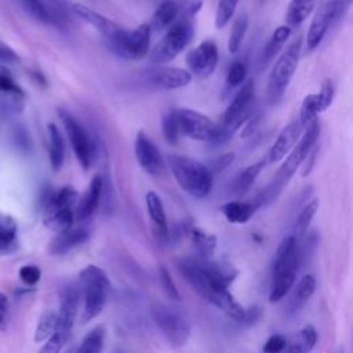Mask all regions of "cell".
<instances>
[{"label": "cell", "mask_w": 353, "mask_h": 353, "mask_svg": "<svg viewBox=\"0 0 353 353\" xmlns=\"http://www.w3.org/2000/svg\"><path fill=\"white\" fill-rule=\"evenodd\" d=\"M319 135H320V123L316 119L303 130L299 138V142H296L295 146L291 149V152L283 159L284 161L280 165L279 171L274 174L270 183L252 201L256 210L262 205L270 204L273 200L279 197L281 190L291 181L294 174L298 171V168L303 164L309 152L313 149L314 145H317Z\"/></svg>", "instance_id": "cell-1"}, {"label": "cell", "mask_w": 353, "mask_h": 353, "mask_svg": "<svg viewBox=\"0 0 353 353\" xmlns=\"http://www.w3.org/2000/svg\"><path fill=\"white\" fill-rule=\"evenodd\" d=\"M179 270L190 287L207 302L212 303L236 321L244 320L245 309L234 299L229 290H219L211 283L200 256L182 259L179 262Z\"/></svg>", "instance_id": "cell-2"}, {"label": "cell", "mask_w": 353, "mask_h": 353, "mask_svg": "<svg viewBox=\"0 0 353 353\" xmlns=\"http://www.w3.org/2000/svg\"><path fill=\"white\" fill-rule=\"evenodd\" d=\"M299 263L298 243L294 236L285 237L277 247L272 266V283L269 302L276 303L292 288Z\"/></svg>", "instance_id": "cell-3"}, {"label": "cell", "mask_w": 353, "mask_h": 353, "mask_svg": "<svg viewBox=\"0 0 353 353\" xmlns=\"http://www.w3.org/2000/svg\"><path fill=\"white\" fill-rule=\"evenodd\" d=\"M167 164L178 185L190 196L204 199L211 193L212 172L205 164L175 153L167 154Z\"/></svg>", "instance_id": "cell-4"}, {"label": "cell", "mask_w": 353, "mask_h": 353, "mask_svg": "<svg viewBox=\"0 0 353 353\" xmlns=\"http://www.w3.org/2000/svg\"><path fill=\"white\" fill-rule=\"evenodd\" d=\"M79 276L80 294L84 299L81 321L88 323L103 310L110 291V280L106 272L97 265H87Z\"/></svg>", "instance_id": "cell-5"}, {"label": "cell", "mask_w": 353, "mask_h": 353, "mask_svg": "<svg viewBox=\"0 0 353 353\" xmlns=\"http://www.w3.org/2000/svg\"><path fill=\"white\" fill-rule=\"evenodd\" d=\"M255 99V87L252 80H247L237 91L230 105L226 108L218 124V135L215 143H223L228 141L237 128H240L252 116Z\"/></svg>", "instance_id": "cell-6"}, {"label": "cell", "mask_w": 353, "mask_h": 353, "mask_svg": "<svg viewBox=\"0 0 353 353\" xmlns=\"http://www.w3.org/2000/svg\"><path fill=\"white\" fill-rule=\"evenodd\" d=\"M77 199V190L70 185L52 192L44 203L43 223L58 233L70 229L74 222V207Z\"/></svg>", "instance_id": "cell-7"}, {"label": "cell", "mask_w": 353, "mask_h": 353, "mask_svg": "<svg viewBox=\"0 0 353 353\" xmlns=\"http://www.w3.org/2000/svg\"><path fill=\"white\" fill-rule=\"evenodd\" d=\"M194 29L192 18L178 17L171 26L167 28L165 34L149 51V58L153 63L161 65L172 61L190 43Z\"/></svg>", "instance_id": "cell-8"}, {"label": "cell", "mask_w": 353, "mask_h": 353, "mask_svg": "<svg viewBox=\"0 0 353 353\" xmlns=\"http://www.w3.org/2000/svg\"><path fill=\"white\" fill-rule=\"evenodd\" d=\"M301 47L302 37L298 36L288 44V47L280 54V57L273 63L268 84V99L270 103L279 102L291 79L294 77L299 62Z\"/></svg>", "instance_id": "cell-9"}, {"label": "cell", "mask_w": 353, "mask_h": 353, "mask_svg": "<svg viewBox=\"0 0 353 353\" xmlns=\"http://www.w3.org/2000/svg\"><path fill=\"white\" fill-rule=\"evenodd\" d=\"M150 37L152 29L149 23H141L132 30L123 29L114 40L108 41L106 44L109 50L120 58L128 61H138L149 54Z\"/></svg>", "instance_id": "cell-10"}, {"label": "cell", "mask_w": 353, "mask_h": 353, "mask_svg": "<svg viewBox=\"0 0 353 353\" xmlns=\"http://www.w3.org/2000/svg\"><path fill=\"white\" fill-rule=\"evenodd\" d=\"M179 125V132L200 142H215L218 124L208 116L188 108L174 109Z\"/></svg>", "instance_id": "cell-11"}, {"label": "cell", "mask_w": 353, "mask_h": 353, "mask_svg": "<svg viewBox=\"0 0 353 353\" xmlns=\"http://www.w3.org/2000/svg\"><path fill=\"white\" fill-rule=\"evenodd\" d=\"M58 113L79 164L81 165L83 170H88L91 167L92 153H94V148H92L88 132L69 112L59 109Z\"/></svg>", "instance_id": "cell-12"}, {"label": "cell", "mask_w": 353, "mask_h": 353, "mask_svg": "<svg viewBox=\"0 0 353 353\" xmlns=\"http://www.w3.org/2000/svg\"><path fill=\"white\" fill-rule=\"evenodd\" d=\"M152 314L156 324L172 346L179 347L188 342L190 328L186 320L178 312H174L164 305H156L152 309Z\"/></svg>", "instance_id": "cell-13"}, {"label": "cell", "mask_w": 353, "mask_h": 353, "mask_svg": "<svg viewBox=\"0 0 353 353\" xmlns=\"http://www.w3.org/2000/svg\"><path fill=\"white\" fill-rule=\"evenodd\" d=\"M80 301V288L77 284L70 283L63 287L61 294V305L57 313V325L55 334L66 342L70 336Z\"/></svg>", "instance_id": "cell-14"}, {"label": "cell", "mask_w": 353, "mask_h": 353, "mask_svg": "<svg viewBox=\"0 0 353 353\" xmlns=\"http://www.w3.org/2000/svg\"><path fill=\"white\" fill-rule=\"evenodd\" d=\"M186 65L192 77L205 79L211 76L218 65V47L215 41L207 39L192 48L186 55Z\"/></svg>", "instance_id": "cell-15"}, {"label": "cell", "mask_w": 353, "mask_h": 353, "mask_svg": "<svg viewBox=\"0 0 353 353\" xmlns=\"http://www.w3.org/2000/svg\"><path fill=\"white\" fill-rule=\"evenodd\" d=\"M134 153L141 168L153 176H159L165 170V161L159 148L152 142L145 131H138L134 141Z\"/></svg>", "instance_id": "cell-16"}, {"label": "cell", "mask_w": 353, "mask_h": 353, "mask_svg": "<svg viewBox=\"0 0 353 353\" xmlns=\"http://www.w3.org/2000/svg\"><path fill=\"white\" fill-rule=\"evenodd\" d=\"M303 130L305 128L301 124V121L298 120V117L295 120L290 121L280 131V134L277 135V138L274 139L272 146L269 148V152H268V156L265 160L268 163H277V161L283 160L291 152V149L295 146V143L301 138Z\"/></svg>", "instance_id": "cell-17"}, {"label": "cell", "mask_w": 353, "mask_h": 353, "mask_svg": "<svg viewBox=\"0 0 353 353\" xmlns=\"http://www.w3.org/2000/svg\"><path fill=\"white\" fill-rule=\"evenodd\" d=\"M146 81L153 88L159 90H176L190 84L192 74L182 68H160L148 70Z\"/></svg>", "instance_id": "cell-18"}, {"label": "cell", "mask_w": 353, "mask_h": 353, "mask_svg": "<svg viewBox=\"0 0 353 353\" xmlns=\"http://www.w3.org/2000/svg\"><path fill=\"white\" fill-rule=\"evenodd\" d=\"M72 11L83 21H85L87 23H90L91 26H94L108 41L114 40L124 28H121L120 25H117L114 21L106 18L105 15L99 14L98 11L81 4V3H74L72 4Z\"/></svg>", "instance_id": "cell-19"}, {"label": "cell", "mask_w": 353, "mask_h": 353, "mask_svg": "<svg viewBox=\"0 0 353 353\" xmlns=\"http://www.w3.org/2000/svg\"><path fill=\"white\" fill-rule=\"evenodd\" d=\"M103 190V179L101 175H94L85 193L77 200L74 207V219L83 221L90 218L98 208Z\"/></svg>", "instance_id": "cell-20"}, {"label": "cell", "mask_w": 353, "mask_h": 353, "mask_svg": "<svg viewBox=\"0 0 353 353\" xmlns=\"http://www.w3.org/2000/svg\"><path fill=\"white\" fill-rule=\"evenodd\" d=\"M331 25H332V10H331V1L328 0L319 8V11L312 19V23L306 34L307 50H314L321 43V40L324 39Z\"/></svg>", "instance_id": "cell-21"}, {"label": "cell", "mask_w": 353, "mask_h": 353, "mask_svg": "<svg viewBox=\"0 0 353 353\" xmlns=\"http://www.w3.org/2000/svg\"><path fill=\"white\" fill-rule=\"evenodd\" d=\"M90 239V232L85 228H74L68 229L65 232L58 233L50 243L48 251L52 255H65L70 250L84 244Z\"/></svg>", "instance_id": "cell-22"}, {"label": "cell", "mask_w": 353, "mask_h": 353, "mask_svg": "<svg viewBox=\"0 0 353 353\" xmlns=\"http://www.w3.org/2000/svg\"><path fill=\"white\" fill-rule=\"evenodd\" d=\"M146 201V208L149 218L152 221V225L154 228V233L159 239H165L168 233V226H167V218H165V211L161 203V199L156 192H148L145 196Z\"/></svg>", "instance_id": "cell-23"}, {"label": "cell", "mask_w": 353, "mask_h": 353, "mask_svg": "<svg viewBox=\"0 0 353 353\" xmlns=\"http://www.w3.org/2000/svg\"><path fill=\"white\" fill-rule=\"evenodd\" d=\"M179 17V6L175 0H164L159 4L156 11L153 12L149 26L152 30L160 32L167 29L174 23V21Z\"/></svg>", "instance_id": "cell-24"}, {"label": "cell", "mask_w": 353, "mask_h": 353, "mask_svg": "<svg viewBox=\"0 0 353 353\" xmlns=\"http://www.w3.org/2000/svg\"><path fill=\"white\" fill-rule=\"evenodd\" d=\"M291 32H292V29L287 25H280L273 30L266 46L263 47L262 61H261L262 66H268L276 58V55L281 51V48L287 43V40L290 39Z\"/></svg>", "instance_id": "cell-25"}, {"label": "cell", "mask_w": 353, "mask_h": 353, "mask_svg": "<svg viewBox=\"0 0 353 353\" xmlns=\"http://www.w3.org/2000/svg\"><path fill=\"white\" fill-rule=\"evenodd\" d=\"M48 159L51 168L54 171H59L65 161V142L54 123L48 124Z\"/></svg>", "instance_id": "cell-26"}, {"label": "cell", "mask_w": 353, "mask_h": 353, "mask_svg": "<svg viewBox=\"0 0 353 353\" xmlns=\"http://www.w3.org/2000/svg\"><path fill=\"white\" fill-rule=\"evenodd\" d=\"M256 207L252 201H228L221 205V212L230 223H245L255 214Z\"/></svg>", "instance_id": "cell-27"}, {"label": "cell", "mask_w": 353, "mask_h": 353, "mask_svg": "<svg viewBox=\"0 0 353 353\" xmlns=\"http://www.w3.org/2000/svg\"><path fill=\"white\" fill-rule=\"evenodd\" d=\"M265 164H266V160L262 159V160L245 167L244 170H241L230 185L232 194L240 196V194L247 193L250 190V188L252 186L254 181L256 179V176L259 175V172L262 171V168L265 167Z\"/></svg>", "instance_id": "cell-28"}, {"label": "cell", "mask_w": 353, "mask_h": 353, "mask_svg": "<svg viewBox=\"0 0 353 353\" xmlns=\"http://www.w3.org/2000/svg\"><path fill=\"white\" fill-rule=\"evenodd\" d=\"M317 0H291L285 11V25L291 29L301 25L314 10Z\"/></svg>", "instance_id": "cell-29"}, {"label": "cell", "mask_w": 353, "mask_h": 353, "mask_svg": "<svg viewBox=\"0 0 353 353\" xmlns=\"http://www.w3.org/2000/svg\"><path fill=\"white\" fill-rule=\"evenodd\" d=\"M18 225L8 214H0V252H10L17 245Z\"/></svg>", "instance_id": "cell-30"}, {"label": "cell", "mask_w": 353, "mask_h": 353, "mask_svg": "<svg viewBox=\"0 0 353 353\" xmlns=\"http://www.w3.org/2000/svg\"><path fill=\"white\" fill-rule=\"evenodd\" d=\"M190 239L200 258H210L216 248V237L200 228H193L190 232Z\"/></svg>", "instance_id": "cell-31"}, {"label": "cell", "mask_w": 353, "mask_h": 353, "mask_svg": "<svg viewBox=\"0 0 353 353\" xmlns=\"http://www.w3.org/2000/svg\"><path fill=\"white\" fill-rule=\"evenodd\" d=\"M105 343V327H94L81 341L74 353H102Z\"/></svg>", "instance_id": "cell-32"}, {"label": "cell", "mask_w": 353, "mask_h": 353, "mask_svg": "<svg viewBox=\"0 0 353 353\" xmlns=\"http://www.w3.org/2000/svg\"><path fill=\"white\" fill-rule=\"evenodd\" d=\"M319 204H320L319 199H313L309 203H306V205L302 208V211L299 212V215L295 221V225H294V234L292 236L295 239L302 237L307 232V229L310 226V222L313 221V218H314V215L319 210Z\"/></svg>", "instance_id": "cell-33"}, {"label": "cell", "mask_w": 353, "mask_h": 353, "mask_svg": "<svg viewBox=\"0 0 353 353\" xmlns=\"http://www.w3.org/2000/svg\"><path fill=\"white\" fill-rule=\"evenodd\" d=\"M0 95L11 101L14 105H19L25 97L22 88L14 81L7 70L0 69Z\"/></svg>", "instance_id": "cell-34"}, {"label": "cell", "mask_w": 353, "mask_h": 353, "mask_svg": "<svg viewBox=\"0 0 353 353\" xmlns=\"http://www.w3.org/2000/svg\"><path fill=\"white\" fill-rule=\"evenodd\" d=\"M247 28H248V18H247V15H244V14L239 15L234 19L232 30L229 33L228 50H229L230 54H236L240 50L241 43H243L244 36H245V32H247Z\"/></svg>", "instance_id": "cell-35"}, {"label": "cell", "mask_w": 353, "mask_h": 353, "mask_svg": "<svg viewBox=\"0 0 353 353\" xmlns=\"http://www.w3.org/2000/svg\"><path fill=\"white\" fill-rule=\"evenodd\" d=\"M316 277L313 274H305L298 281L294 294H292V302L295 305V309H298L303 302H306L316 291Z\"/></svg>", "instance_id": "cell-36"}, {"label": "cell", "mask_w": 353, "mask_h": 353, "mask_svg": "<svg viewBox=\"0 0 353 353\" xmlns=\"http://www.w3.org/2000/svg\"><path fill=\"white\" fill-rule=\"evenodd\" d=\"M55 325H57V313L52 310L44 312L36 325L34 342H46L55 332Z\"/></svg>", "instance_id": "cell-37"}, {"label": "cell", "mask_w": 353, "mask_h": 353, "mask_svg": "<svg viewBox=\"0 0 353 353\" xmlns=\"http://www.w3.org/2000/svg\"><path fill=\"white\" fill-rule=\"evenodd\" d=\"M301 353H310L317 343V331L312 324H306L292 339Z\"/></svg>", "instance_id": "cell-38"}, {"label": "cell", "mask_w": 353, "mask_h": 353, "mask_svg": "<svg viewBox=\"0 0 353 353\" xmlns=\"http://www.w3.org/2000/svg\"><path fill=\"white\" fill-rule=\"evenodd\" d=\"M319 113L320 112H319V106H317L316 94H307L302 101L299 114H298V120L301 121L303 128H306L313 120H316Z\"/></svg>", "instance_id": "cell-39"}, {"label": "cell", "mask_w": 353, "mask_h": 353, "mask_svg": "<svg viewBox=\"0 0 353 353\" xmlns=\"http://www.w3.org/2000/svg\"><path fill=\"white\" fill-rule=\"evenodd\" d=\"M239 0H218L216 11H215V28L222 29L225 28L232 17L234 15V11L237 8Z\"/></svg>", "instance_id": "cell-40"}, {"label": "cell", "mask_w": 353, "mask_h": 353, "mask_svg": "<svg viewBox=\"0 0 353 353\" xmlns=\"http://www.w3.org/2000/svg\"><path fill=\"white\" fill-rule=\"evenodd\" d=\"M161 132L164 139L170 145H176L179 138V125L175 116V110H170L161 119Z\"/></svg>", "instance_id": "cell-41"}, {"label": "cell", "mask_w": 353, "mask_h": 353, "mask_svg": "<svg viewBox=\"0 0 353 353\" xmlns=\"http://www.w3.org/2000/svg\"><path fill=\"white\" fill-rule=\"evenodd\" d=\"M22 7L36 19L41 22H51L52 15L41 0H19Z\"/></svg>", "instance_id": "cell-42"}, {"label": "cell", "mask_w": 353, "mask_h": 353, "mask_svg": "<svg viewBox=\"0 0 353 353\" xmlns=\"http://www.w3.org/2000/svg\"><path fill=\"white\" fill-rule=\"evenodd\" d=\"M247 77V65L241 61L233 62L226 73V85L229 88H234L237 85H241L245 81Z\"/></svg>", "instance_id": "cell-43"}, {"label": "cell", "mask_w": 353, "mask_h": 353, "mask_svg": "<svg viewBox=\"0 0 353 353\" xmlns=\"http://www.w3.org/2000/svg\"><path fill=\"white\" fill-rule=\"evenodd\" d=\"M334 94H335V88H334V83L331 79H325L321 83L320 91L316 94V99H317V106H319V112H324L327 110L332 101H334Z\"/></svg>", "instance_id": "cell-44"}, {"label": "cell", "mask_w": 353, "mask_h": 353, "mask_svg": "<svg viewBox=\"0 0 353 353\" xmlns=\"http://www.w3.org/2000/svg\"><path fill=\"white\" fill-rule=\"evenodd\" d=\"M159 276H160V284L163 287V291L165 292V295L172 299V301H181V294L168 272V269L165 266H160L159 269Z\"/></svg>", "instance_id": "cell-45"}, {"label": "cell", "mask_w": 353, "mask_h": 353, "mask_svg": "<svg viewBox=\"0 0 353 353\" xmlns=\"http://www.w3.org/2000/svg\"><path fill=\"white\" fill-rule=\"evenodd\" d=\"M41 277V270L36 265H25L19 269V279L23 281V284L33 287L39 283Z\"/></svg>", "instance_id": "cell-46"}, {"label": "cell", "mask_w": 353, "mask_h": 353, "mask_svg": "<svg viewBox=\"0 0 353 353\" xmlns=\"http://www.w3.org/2000/svg\"><path fill=\"white\" fill-rule=\"evenodd\" d=\"M287 345L285 338L281 334H273L268 338V341L263 345L265 353H281Z\"/></svg>", "instance_id": "cell-47"}, {"label": "cell", "mask_w": 353, "mask_h": 353, "mask_svg": "<svg viewBox=\"0 0 353 353\" xmlns=\"http://www.w3.org/2000/svg\"><path fill=\"white\" fill-rule=\"evenodd\" d=\"M178 6H179L181 17L192 18L196 12L201 10L203 0H181L178 1Z\"/></svg>", "instance_id": "cell-48"}, {"label": "cell", "mask_w": 353, "mask_h": 353, "mask_svg": "<svg viewBox=\"0 0 353 353\" xmlns=\"http://www.w3.org/2000/svg\"><path fill=\"white\" fill-rule=\"evenodd\" d=\"M332 10V23L339 21L350 8L352 0H330Z\"/></svg>", "instance_id": "cell-49"}, {"label": "cell", "mask_w": 353, "mask_h": 353, "mask_svg": "<svg viewBox=\"0 0 353 353\" xmlns=\"http://www.w3.org/2000/svg\"><path fill=\"white\" fill-rule=\"evenodd\" d=\"M65 342L54 332L43 345V347L39 350V353H59Z\"/></svg>", "instance_id": "cell-50"}, {"label": "cell", "mask_w": 353, "mask_h": 353, "mask_svg": "<svg viewBox=\"0 0 353 353\" xmlns=\"http://www.w3.org/2000/svg\"><path fill=\"white\" fill-rule=\"evenodd\" d=\"M8 316H10V303L7 296L0 292V330L6 331L8 325Z\"/></svg>", "instance_id": "cell-51"}, {"label": "cell", "mask_w": 353, "mask_h": 353, "mask_svg": "<svg viewBox=\"0 0 353 353\" xmlns=\"http://www.w3.org/2000/svg\"><path fill=\"white\" fill-rule=\"evenodd\" d=\"M233 160H234V153H233V152H229V153H225V154H222L219 159L214 160L211 172H212V171L218 172V171H222V170H225L226 167H229V165L232 164V161H233Z\"/></svg>", "instance_id": "cell-52"}, {"label": "cell", "mask_w": 353, "mask_h": 353, "mask_svg": "<svg viewBox=\"0 0 353 353\" xmlns=\"http://www.w3.org/2000/svg\"><path fill=\"white\" fill-rule=\"evenodd\" d=\"M317 152H319V146L314 145L313 149L309 152V154L306 156L305 161H303V167H302V176H306L312 172V168H313V164L316 163V157H317Z\"/></svg>", "instance_id": "cell-53"}, {"label": "cell", "mask_w": 353, "mask_h": 353, "mask_svg": "<svg viewBox=\"0 0 353 353\" xmlns=\"http://www.w3.org/2000/svg\"><path fill=\"white\" fill-rule=\"evenodd\" d=\"M0 61L1 62H18L19 55L7 44L0 41Z\"/></svg>", "instance_id": "cell-54"}, {"label": "cell", "mask_w": 353, "mask_h": 353, "mask_svg": "<svg viewBox=\"0 0 353 353\" xmlns=\"http://www.w3.org/2000/svg\"><path fill=\"white\" fill-rule=\"evenodd\" d=\"M57 10H62V6H59V0H50Z\"/></svg>", "instance_id": "cell-55"}, {"label": "cell", "mask_w": 353, "mask_h": 353, "mask_svg": "<svg viewBox=\"0 0 353 353\" xmlns=\"http://www.w3.org/2000/svg\"><path fill=\"white\" fill-rule=\"evenodd\" d=\"M66 353H74V350H68Z\"/></svg>", "instance_id": "cell-56"}]
</instances>
